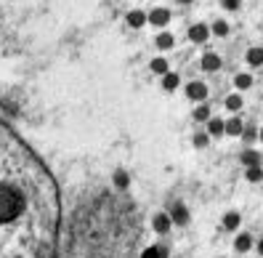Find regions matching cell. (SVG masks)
<instances>
[{
    "label": "cell",
    "mask_w": 263,
    "mask_h": 258,
    "mask_svg": "<svg viewBox=\"0 0 263 258\" xmlns=\"http://www.w3.org/2000/svg\"><path fill=\"white\" fill-rule=\"evenodd\" d=\"M186 96L192 101H205L208 99V85L205 83H189L186 85Z\"/></svg>",
    "instance_id": "obj_1"
},
{
    "label": "cell",
    "mask_w": 263,
    "mask_h": 258,
    "mask_svg": "<svg viewBox=\"0 0 263 258\" xmlns=\"http://www.w3.org/2000/svg\"><path fill=\"white\" fill-rule=\"evenodd\" d=\"M149 22H152L154 27H165V24L170 22V11H167V8H154V11H149Z\"/></svg>",
    "instance_id": "obj_2"
},
{
    "label": "cell",
    "mask_w": 263,
    "mask_h": 258,
    "mask_svg": "<svg viewBox=\"0 0 263 258\" xmlns=\"http://www.w3.org/2000/svg\"><path fill=\"white\" fill-rule=\"evenodd\" d=\"M125 22H128V27H133V29H141V27L149 22V13H144V11H130L128 16H125Z\"/></svg>",
    "instance_id": "obj_3"
},
{
    "label": "cell",
    "mask_w": 263,
    "mask_h": 258,
    "mask_svg": "<svg viewBox=\"0 0 263 258\" xmlns=\"http://www.w3.org/2000/svg\"><path fill=\"white\" fill-rule=\"evenodd\" d=\"M189 38H192L194 43H205V40L210 38V27H208V24H194V27H189Z\"/></svg>",
    "instance_id": "obj_4"
},
{
    "label": "cell",
    "mask_w": 263,
    "mask_h": 258,
    "mask_svg": "<svg viewBox=\"0 0 263 258\" xmlns=\"http://www.w3.org/2000/svg\"><path fill=\"white\" fill-rule=\"evenodd\" d=\"M202 69H205V72L221 69V59H218V53H205V56H202Z\"/></svg>",
    "instance_id": "obj_5"
},
{
    "label": "cell",
    "mask_w": 263,
    "mask_h": 258,
    "mask_svg": "<svg viewBox=\"0 0 263 258\" xmlns=\"http://www.w3.org/2000/svg\"><path fill=\"white\" fill-rule=\"evenodd\" d=\"M247 64H250V67H260L263 64V48H260V45H255V48H250V51H247Z\"/></svg>",
    "instance_id": "obj_6"
},
{
    "label": "cell",
    "mask_w": 263,
    "mask_h": 258,
    "mask_svg": "<svg viewBox=\"0 0 263 258\" xmlns=\"http://www.w3.org/2000/svg\"><path fill=\"white\" fill-rule=\"evenodd\" d=\"M234 248H237L239 253H247V250L253 248V234H247V232H245V234H239V237L234 239Z\"/></svg>",
    "instance_id": "obj_7"
},
{
    "label": "cell",
    "mask_w": 263,
    "mask_h": 258,
    "mask_svg": "<svg viewBox=\"0 0 263 258\" xmlns=\"http://www.w3.org/2000/svg\"><path fill=\"white\" fill-rule=\"evenodd\" d=\"M239 224H242V216L239 213H226L223 216V229H229V232L239 229Z\"/></svg>",
    "instance_id": "obj_8"
},
{
    "label": "cell",
    "mask_w": 263,
    "mask_h": 258,
    "mask_svg": "<svg viewBox=\"0 0 263 258\" xmlns=\"http://www.w3.org/2000/svg\"><path fill=\"white\" fill-rule=\"evenodd\" d=\"M170 224H173V218H170V216H165V213L154 216V229H157L160 234H165V232L170 229Z\"/></svg>",
    "instance_id": "obj_9"
},
{
    "label": "cell",
    "mask_w": 263,
    "mask_h": 258,
    "mask_svg": "<svg viewBox=\"0 0 263 258\" xmlns=\"http://www.w3.org/2000/svg\"><path fill=\"white\" fill-rule=\"evenodd\" d=\"M210 32L218 35V38H226V35H229V22H226V19H215L213 27H210Z\"/></svg>",
    "instance_id": "obj_10"
},
{
    "label": "cell",
    "mask_w": 263,
    "mask_h": 258,
    "mask_svg": "<svg viewBox=\"0 0 263 258\" xmlns=\"http://www.w3.org/2000/svg\"><path fill=\"white\" fill-rule=\"evenodd\" d=\"M208 133L210 136H223L226 133V123H221V120H208Z\"/></svg>",
    "instance_id": "obj_11"
},
{
    "label": "cell",
    "mask_w": 263,
    "mask_h": 258,
    "mask_svg": "<svg viewBox=\"0 0 263 258\" xmlns=\"http://www.w3.org/2000/svg\"><path fill=\"white\" fill-rule=\"evenodd\" d=\"M242 131H245V125H242L239 117H231L229 123H226V133H229V136H239Z\"/></svg>",
    "instance_id": "obj_12"
},
{
    "label": "cell",
    "mask_w": 263,
    "mask_h": 258,
    "mask_svg": "<svg viewBox=\"0 0 263 258\" xmlns=\"http://www.w3.org/2000/svg\"><path fill=\"white\" fill-rule=\"evenodd\" d=\"M234 85L239 88V90H247V88H253V78L247 72H239L237 78H234Z\"/></svg>",
    "instance_id": "obj_13"
},
{
    "label": "cell",
    "mask_w": 263,
    "mask_h": 258,
    "mask_svg": "<svg viewBox=\"0 0 263 258\" xmlns=\"http://www.w3.org/2000/svg\"><path fill=\"white\" fill-rule=\"evenodd\" d=\"M226 109H229V112H239V109H242V96H239V94H231V96L226 99Z\"/></svg>",
    "instance_id": "obj_14"
},
{
    "label": "cell",
    "mask_w": 263,
    "mask_h": 258,
    "mask_svg": "<svg viewBox=\"0 0 263 258\" xmlns=\"http://www.w3.org/2000/svg\"><path fill=\"white\" fill-rule=\"evenodd\" d=\"M162 88H165V90H176V88H178V75L165 72V78H162Z\"/></svg>",
    "instance_id": "obj_15"
},
{
    "label": "cell",
    "mask_w": 263,
    "mask_h": 258,
    "mask_svg": "<svg viewBox=\"0 0 263 258\" xmlns=\"http://www.w3.org/2000/svg\"><path fill=\"white\" fill-rule=\"evenodd\" d=\"M157 48H160V51H167V48H173V35H167V32H160V35H157Z\"/></svg>",
    "instance_id": "obj_16"
},
{
    "label": "cell",
    "mask_w": 263,
    "mask_h": 258,
    "mask_svg": "<svg viewBox=\"0 0 263 258\" xmlns=\"http://www.w3.org/2000/svg\"><path fill=\"white\" fill-rule=\"evenodd\" d=\"M173 221L176 224H186L189 221V213H186V208H183V205H173Z\"/></svg>",
    "instance_id": "obj_17"
},
{
    "label": "cell",
    "mask_w": 263,
    "mask_h": 258,
    "mask_svg": "<svg viewBox=\"0 0 263 258\" xmlns=\"http://www.w3.org/2000/svg\"><path fill=\"white\" fill-rule=\"evenodd\" d=\"M247 181H253V184H258V181H263V171L258 168V165H250V168H247Z\"/></svg>",
    "instance_id": "obj_18"
},
{
    "label": "cell",
    "mask_w": 263,
    "mask_h": 258,
    "mask_svg": "<svg viewBox=\"0 0 263 258\" xmlns=\"http://www.w3.org/2000/svg\"><path fill=\"white\" fill-rule=\"evenodd\" d=\"M242 162L247 165V168H250V165H258L260 162V155H258V152H253V149H247L245 155H242Z\"/></svg>",
    "instance_id": "obj_19"
},
{
    "label": "cell",
    "mask_w": 263,
    "mask_h": 258,
    "mask_svg": "<svg viewBox=\"0 0 263 258\" xmlns=\"http://www.w3.org/2000/svg\"><path fill=\"white\" fill-rule=\"evenodd\" d=\"M194 120H199V123H208L210 120V109L205 107V104H199V107L194 109Z\"/></svg>",
    "instance_id": "obj_20"
},
{
    "label": "cell",
    "mask_w": 263,
    "mask_h": 258,
    "mask_svg": "<svg viewBox=\"0 0 263 258\" xmlns=\"http://www.w3.org/2000/svg\"><path fill=\"white\" fill-rule=\"evenodd\" d=\"M152 72L165 75L167 72V62H165V59H154V62H152Z\"/></svg>",
    "instance_id": "obj_21"
},
{
    "label": "cell",
    "mask_w": 263,
    "mask_h": 258,
    "mask_svg": "<svg viewBox=\"0 0 263 258\" xmlns=\"http://www.w3.org/2000/svg\"><path fill=\"white\" fill-rule=\"evenodd\" d=\"M208 141H210V133H197L194 136V146H199V149L208 146Z\"/></svg>",
    "instance_id": "obj_22"
},
{
    "label": "cell",
    "mask_w": 263,
    "mask_h": 258,
    "mask_svg": "<svg viewBox=\"0 0 263 258\" xmlns=\"http://www.w3.org/2000/svg\"><path fill=\"white\" fill-rule=\"evenodd\" d=\"M128 181H130V178H128V173H122V171H117V173H115V184H117V187H128Z\"/></svg>",
    "instance_id": "obj_23"
},
{
    "label": "cell",
    "mask_w": 263,
    "mask_h": 258,
    "mask_svg": "<svg viewBox=\"0 0 263 258\" xmlns=\"http://www.w3.org/2000/svg\"><path fill=\"white\" fill-rule=\"evenodd\" d=\"M221 6H223L226 11H237V8L242 6V0H221Z\"/></svg>",
    "instance_id": "obj_24"
},
{
    "label": "cell",
    "mask_w": 263,
    "mask_h": 258,
    "mask_svg": "<svg viewBox=\"0 0 263 258\" xmlns=\"http://www.w3.org/2000/svg\"><path fill=\"white\" fill-rule=\"evenodd\" d=\"M141 258H162V250L160 248H146Z\"/></svg>",
    "instance_id": "obj_25"
},
{
    "label": "cell",
    "mask_w": 263,
    "mask_h": 258,
    "mask_svg": "<svg viewBox=\"0 0 263 258\" xmlns=\"http://www.w3.org/2000/svg\"><path fill=\"white\" fill-rule=\"evenodd\" d=\"M245 133V139H255V131L253 128H247V131H242Z\"/></svg>",
    "instance_id": "obj_26"
},
{
    "label": "cell",
    "mask_w": 263,
    "mask_h": 258,
    "mask_svg": "<svg viewBox=\"0 0 263 258\" xmlns=\"http://www.w3.org/2000/svg\"><path fill=\"white\" fill-rule=\"evenodd\" d=\"M258 253H260V255H263V239H260V242H258Z\"/></svg>",
    "instance_id": "obj_27"
},
{
    "label": "cell",
    "mask_w": 263,
    "mask_h": 258,
    "mask_svg": "<svg viewBox=\"0 0 263 258\" xmlns=\"http://www.w3.org/2000/svg\"><path fill=\"white\" fill-rule=\"evenodd\" d=\"M258 139H260V141H263V128H260V133H258Z\"/></svg>",
    "instance_id": "obj_28"
},
{
    "label": "cell",
    "mask_w": 263,
    "mask_h": 258,
    "mask_svg": "<svg viewBox=\"0 0 263 258\" xmlns=\"http://www.w3.org/2000/svg\"><path fill=\"white\" fill-rule=\"evenodd\" d=\"M181 3H192V0H181Z\"/></svg>",
    "instance_id": "obj_29"
}]
</instances>
